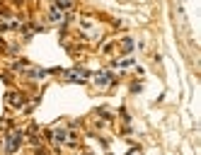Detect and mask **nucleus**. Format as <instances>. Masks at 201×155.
<instances>
[{
    "instance_id": "obj_1",
    "label": "nucleus",
    "mask_w": 201,
    "mask_h": 155,
    "mask_svg": "<svg viewBox=\"0 0 201 155\" xmlns=\"http://www.w3.org/2000/svg\"><path fill=\"white\" fill-rule=\"evenodd\" d=\"M19 141H22V136H19V133H10L8 143H5V148H8V153H15V150H17Z\"/></svg>"
},
{
    "instance_id": "obj_2",
    "label": "nucleus",
    "mask_w": 201,
    "mask_h": 155,
    "mask_svg": "<svg viewBox=\"0 0 201 155\" xmlns=\"http://www.w3.org/2000/svg\"><path fill=\"white\" fill-rule=\"evenodd\" d=\"M70 5H73V0H58V8H61V10L70 8Z\"/></svg>"
}]
</instances>
